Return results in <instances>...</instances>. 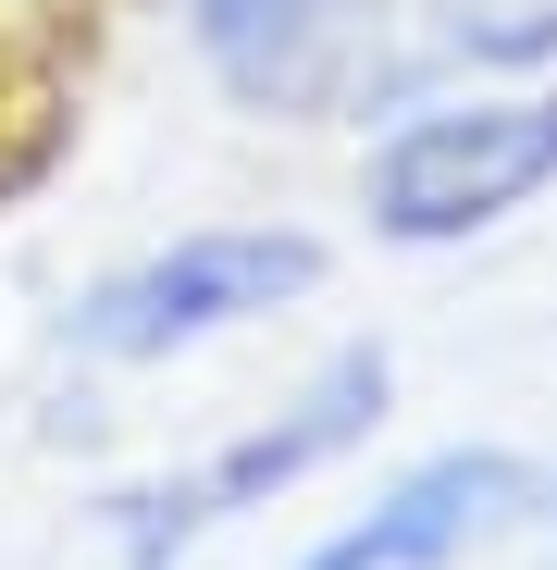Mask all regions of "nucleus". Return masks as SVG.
Segmentation results:
<instances>
[{
	"label": "nucleus",
	"instance_id": "nucleus-1",
	"mask_svg": "<svg viewBox=\"0 0 557 570\" xmlns=\"http://www.w3.org/2000/svg\"><path fill=\"white\" fill-rule=\"evenodd\" d=\"M322 273H335V248L310 224H186V236H161V248H137V261L74 285L62 360H87V372H173V360H199L223 335H260V323L310 311Z\"/></svg>",
	"mask_w": 557,
	"mask_h": 570
},
{
	"label": "nucleus",
	"instance_id": "nucleus-3",
	"mask_svg": "<svg viewBox=\"0 0 557 570\" xmlns=\"http://www.w3.org/2000/svg\"><path fill=\"white\" fill-rule=\"evenodd\" d=\"M385 422H397V347H385V335H347V347H322L272 410H248L223 446H199L186 471L112 484V497H100V533H161V546L199 558L211 533L286 509L298 484H322V471H347Z\"/></svg>",
	"mask_w": 557,
	"mask_h": 570
},
{
	"label": "nucleus",
	"instance_id": "nucleus-6",
	"mask_svg": "<svg viewBox=\"0 0 557 570\" xmlns=\"http://www.w3.org/2000/svg\"><path fill=\"white\" fill-rule=\"evenodd\" d=\"M421 38L446 87H533L557 75V0H446Z\"/></svg>",
	"mask_w": 557,
	"mask_h": 570
},
{
	"label": "nucleus",
	"instance_id": "nucleus-8",
	"mask_svg": "<svg viewBox=\"0 0 557 570\" xmlns=\"http://www.w3.org/2000/svg\"><path fill=\"white\" fill-rule=\"evenodd\" d=\"M533 521H545V533H557V471H545V509H533Z\"/></svg>",
	"mask_w": 557,
	"mask_h": 570
},
{
	"label": "nucleus",
	"instance_id": "nucleus-4",
	"mask_svg": "<svg viewBox=\"0 0 557 570\" xmlns=\"http://www.w3.org/2000/svg\"><path fill=\"white\" fill-rule=\"evenodd\" d=\"M557 186V75L533 87H434L359 149V224L385 248H471Z\"/></svg>",
	"mask_w": 557,
	"mask_h": 570
},
{
	"label": "nucleus",
	"instance_id": "nucleus-5",
	"mask_svg": "<svg viewBox=\"0 0 557 570\" xmlns=\"http://www.w3.org/2000/svg\"><path fill=\"white\" fill-rule=\"evenodd\" d=\"M533 509H545V471L520 446H496V434H458V446H421L409 471H385L371 509H347L335 533H310L286 570H471Z\"/></svg>",
	"mask_w": 557,
	"mask_h": 570
},
{
	"label": "nucleus",
	"instance_id": "nucleus-7",
	"mask_svg": "<svg viewBox=\"0 0 557 570\" xmlns=\"http://www.w3.org/2000/svg\"><path fill=\"white\" fill-rule=\"evenodd\" d=\"M112 570H186V546H161V533H112Z\"/></svg>",
	"mask_w": 557,
	"mask_h": 570
},
{
	"label": "nucleus",
	"instance_id": "nucleus-2",
	"mask_svg": "<svg viewBox=\"0 0 557 570\" xmlns=\"http://www.w3.org/2000/svg\"><path fill=\"white\" fill-rule=\"evenodd\" d=\"M173 26L248 125H385L446 87L409 0H173Z\"/></svg>",
	"mask_w": 557,
	"mask_h": 570
}]
</instances>
